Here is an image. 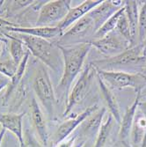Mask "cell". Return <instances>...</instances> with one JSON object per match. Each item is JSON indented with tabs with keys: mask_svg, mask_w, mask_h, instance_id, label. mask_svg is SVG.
<instances>
[{
	"mask_svg": "<svg viewBox=\"0 0 146 147\" xmlns=\"http://www.w3.org/2000/svg\"><path fill=\"white\" fill-rule=\"evenodd\" d=\"M10 84V78L6 77H0V92L4 88H7Z\"/></svg>",
	"mask_w": 146,
	"mask_h": 147,
	"instance_id": "obj_30",
	"label": "cell"
},
{
	"mask_svg": "<svg viewBox=\"0 0 146 147\" xmlns=\"http://www.w3.org/2000/svg\"><path fill=\"white\" fill-rule=\"evenodd\" d=\"M95 69L97 75L110 89L132 87L138 92L146 86V76L143 73H127L124 71Z\"/></svg>",
	"mask_w": 146,
	"mask_h": 147,
	"instance_id": "obj_3",
	"label": "cell"
},
{
	"mask_svg": "<svg viewBox=\"0 0 146 147\" xmlns=\"http://www.w3.org/2000/svg\"><path fill=\"white\" fill-rule=\"evenodd\" d=\"M101 2L102 0H86V1H84L77 6L71 8L68 14L66 15L62 22L59 23L57 26L61 29L63 34H64L73 24L85 16L88 12L98 6Z\"/></svg>",
	"mask_w": 146,
	"mask_h": 147,
	"instance_id": "obj_11",
	"label": "cell"
},
{
	"mask_svg": "<svg viewBox=\"0 0 146 147\" xmlns=\"http://www.w3.org/2000/svg\"><path fill=\"white\" fill-rule=\"evenodd\" d=\"M71 10V1H47L39 11L35 26H57Z\"/></svg>",
	"mask_w": 146,
	"mask_h": 147,
	"instance_id": "obj_5",
	"label": "cell"
},
{
	"mask_svg": "<svg viewBox=\"0 0 146 147\" xmlns=\"http://www.w3.org/2000/svg\"><path fill=\"white\" fill-rule=\"evenodd\" d=\"M85 141H81V142H79V143H76L75 146L74 147H82V145L84 144Z\"/></svg>",
	"mask_w": 146,
	"mask_h": 147,
	"instance_id": "obj_36",
	"label": "cell"
},
{
	"mask_svg": "<svg viewBox=\"0 0 146 147\" xmlns=\"http://www.w3.org/2000/svg\"><path fill=\"white\" fill-rule=\"evenodd\" d=\"M14 36L21 40L31 54L39 59L43 64L53 70L55 72H59L63 68L62 53L57 44H53L48 40L34 37L32 35L11 33Z\"/></svg>",
	"mask_w": 146,
	"mask_h": 147,
	"instance_id": "obj_2",
	"label": "cell"
},
{
	"mask_svg": "<svg viewBox=\"0 0 146 147\" xmlns=\"http://www.w3.org/2000/svg\"><path fill=\"white\" fill-rule=\"evenodd\" d=\"M10 26H18V25L14 24V23H11L10 21H7L3 18H0V37L4 38V39H7L8 35H9L7 28Z\"/></svg>",
	"mask_w": 146,
	"mask_h": 147,
	"instance_id": "obj_28",
	"label": "cell"
},
{
	"mask_svg": "<svg viewBox=\"0 0 146 147\" xmlns=\"http://www.w3.org/2000/svg\"><path fill=\"white\" fill-rule=\"evenodd\" d=\"M106 112H107L106 108L99 109L95 113H94L85 120L83 123L84 124L82 128V133L84 136H90L91 138H94L98 134L99 129L103 123V118Z\"/></svg>",
	"mask_w": 146,
	"mask_h": 147,
	"instance_id": "obj_20",
	"label": "cell"
},
{
	"mask_svg": "<svg viewBox=\"0 0 146 147\" xmlns=\"http://www.w3.org/2000/svg\"><path fill=\"white\" fill-rule=\"evenodd\" d=\"M33 89L35 94L45 108L47 114L51 116L54 114V108L57 102L56 93L52 82L45 67L41 64L38 66L33 80Z\"/></svg>",
	"mask_w": 146,
	"mask_h": 147,
	"instance_id": "obj_4",
	"label": "cell"
},
{
	"mask_svg": "<svg viewBox=\"0 0 146 147\" xmlns=\"http://www.w3.org/2000/svg\"><path fill=\"white\" fill-rule=\"evenodd\" d=\"M19 64H17L12 58L6 57L3 60H0V74H3L8 78H11L15 75Z\"/></svg>",
	"mask_w": 146,
	"mask_h": 147,
	"instance_id": "obj_25",
	"label": "cell"
},
{
	"mask_svg": "<svg viewBox=\"0 0 146 147\" xmlns=\"http://www.w3.org/2000/svg\"><path fill=\"white\" fill-rule=\"evenodd\" d=\"M99 109L97 105H92L86 109H85L80 114L77 115L75 117H71L68 120L64 121L57 129L55 136H54V142L55 144H57L58 143L62 142L63 140L66 139L70 137V135L76 129V128L83 123L85 120L91 116L94 113H95Z\"/></svg>",
	"mask_w": 146,
	"mask_h": 147,
	"instance_id": "obj_9",
	"label": "cell"
},
{
	"mask_svg": "<svg viewBox=\"0 0 146 147\" xmlns=\"http://www.w3.org/2000/svg\"><path fill=\"white\" fill-rule=\"evenodd\" d=\"M7 31L9 34H23L45 40L62 37L63 34L58 26H28H28H10L7 28Z\"/></svg>",
	"mask_w": 146,
	"mask_h": 147,
	"instance_id": "obj_12",
	"label": "cell"
},
{
	"mask_svg": "<svg viewBox=\"0 0 146 147\" xmlns=\"http://www.w3.org/2000/svg\"><path fill=\"white\" fill-rule=\"evenodd\" d=\"M82 147H94V139H90L88 141H85Z\"/></svg>",
	"mask_w": 146,
	"mask_h": 147,
	"instance_id": "obj_32",
	"label": "cell"
},
{
	"mask_svg": "<svg viewBox=\"0 0 146 147\" xmlns=\"http://www.w3.org/2000/svg\"><path fill=\"white\" fill-rule=\"evenodd\" d=\"M0 41H2V42L7 43V42H9V40H8V39H4V38H1V37H0Z\"/></svg>",
	"mask_w": 146,
	"mask_h": 147,
	"instance_id": "obj_37",
	"label": "cell"
},
{
	"mask_svg": "<svg viewBox=\"0 0 146 147\" xmlns=\"http://www.w3.org/2000/svg\"><path fill=\"white\" fill-rule=\"evenodd\" d=\"M125 4V3H124ZM125 11V7L124 5L120 9L118 10L114 15H112L107 21H106L100 28L96 31V33L94 34V39H100L104 37L105 35H107L108 34L111 33L112 31L115 30V28L117 26L118 20L120 19V17L122 15V13Z\"/></svg>",
	"mask_w": 146,
	"mask_h": 147,
	"instance_id": "obj_22",
	"label": "cell"
},
{
	"mask_svg": "<svg viewBox=\"0 0 146 147\" xmlns=\"http://www.w3.org/2000/svg\"><path fill=\"white\" fill-rule=\"evenodd\" d=\"M114 121V117L109 114L107 120L102 123L99 129L96 140L94 142V147H105L106 144L108 142V139L109 138L110 133L112 131Z\"/></svg>",
	"mask_w": 146,
	"mask_h": 147,
	"instance_id": "obj_23",
	"label": "cell"
},
{
	"mask_svg": "<svg viewBox=\"0 0 146 147\" xmlns=\"http://www.w3.org/2000/svg\"><path fill=\"white\" fill-rule=\"evenodd\" d=\"M138 109H140L142 115L146 118V101H143V102H139L138 104Z\"/></svg>",
	"mask_w": 146,
	"mask_h": 147,
	"instance_id": "obj_31",
	"label": "cell"
},
{
	"mask_svg": "<svg viewBox=\"0 0 146 147\" xmlns=\"http://www.w3.org/2000/svg\"><path fill=\"white\" fill-rule=\"evenodd\" d=\"M5 132L6 130L5 129H1V130H0V147H1V144H2V142H3V138L5 135Z\"/></svg>",
	"mask_w": 146,
	"mask_h": 147,
	"instance_id": "obj_33",
	"label": "cell"
},
{
	"mask_svg": "<svg viewBox=\"0 0 146 147\" xmlns=\"http://www.w3.org/2000/svg\"><path fill=\"white\" fill-rule=\"evenodd\" d=\"M92 47H94L101 54L112 57L121 54L129 48H130V43L125 40L120 34L115 30L108 34L102 38L94 39L91 42Z\"/></svg>",
	"mask_w": 146,
	"mask_h": 147,
	"instance_id": "obj_8",
	"label": "cell"
},
{
	"mask_svg": "<svg viewBox=\"0 0 146 147\" xmlns=\"http://www.w3.org/2000/svg\"><path fill=\"white\" fill-rule=\"evenodd\" d=\"M76 136H72V137H69L66 139L63 140L62 142L58 143L57 144H56L55 147H74V144L75 143V140H76Z\"/></svg>",
	"mask_w": 146,
	"mask_h": 147,
	"instance_id": "obj_29",
	"label": "cell"
},
{
	"mask_svg": "<svg viewBox=\"0 0 146 147\" xmlns=\"http://www.w3.org/2000/svg\"><path fill=\"white\" fill-rule=\"evenodd\" d=\"M143 55L146 57V39H145L144 42L143 43Z\"/></svg>",
	"mask_w": 146,
	"mask_h": 147,
	"instance_id": "obj_35",
	"label": "cell"
},
{
	"mask_svg": "<svg viewBox=\"0 0 146 147\" xmlns=\"http://www.w3.org/2000/svg\"><path fill=\"white\" fill-rule=\"evenodd\" d=\"M141 98V91L137 92V98L130 107L127 109L125 114L122 117V121L120 123V130H119V138L121 142H126L129 138V136L132 130L133 123L135 121L136 114L138 109V104Z\"/></svg>",
	"mask_w": 146,
	"mask_h": 147,
	"instance_id": "obj_15",
	"label": "cell"
},
{
	"mask_svg": "<svg viewBox=\"0 0 146 147\" xmlns=\"http://www.w3.org/2000/svg\"><path fill=\"white\" fill-rule=\"evenodd\" d=\"M94 32L95 34V26L92 19L88 15V13L84 16L82 19L77 20L75 24H73L71 28L66 31L62 37L68 38H79L85 37L90 33Z\"/></svg>",
	"mask_w": 146,
	"mask_h": 147,
	"instance_id": "obj_16",
	"label": "cell"
},
{
	"mask_svg": "<svg viewBox=\"0 0 146 147\" xmlns=\"http://www.w3.org/2000/svg\"><path fill=\"white\" fill-rule=\"evenodd\" d=\"M58 45L63 57V74L59 88L68 92L76 78L80 73L85 58L92 48L91 42H81L70 46Z\"/></svg>",
	"mask_w": 146,
	"mask_h": 147,
	"instance_id": "obj_1",
	"label": "cell"
},
{
	"mask_svg": "<svg viewBox=\"0 0 146 147\" xmlns=\"http://www.w3.org/2000/svg\"><path fill=\"white\" fill-rule=\"evenodd\" d=\"M138 44H143L146 39V1L142 3L138 16Z\"/></svg>",
	"mask_w": 146,
	"mask_h": 147,
	"instance_id": "obj_24",
	"label": "cell"
},
{
	"mask_svg": "<svg viewBox=\"0 0 146 147\" xmlns=\"http://www.w3.org/2000/svg\"><path fill=\"white\" fill-rule=\"evenodd\" d=\"M94 72H96V69L92 63L87 64L84 68L69 93L67 104H66V108L63 112L64 116H67L76 106L80 104L85 99L90 90Z\"/></svg>",
	"mask_w": 146,
	"mask_h": 147,
	"instance_id": "obj_6",
	"label": "cell"
},
{
	"mask_svg": "<svg viewBox=\"0 0 146 147\" xmlns=\"http://www.w3.org/2000/svg\"><path fill=\"white\" fill-rule=\"evenodd\" d=\"M7 39L9 40V43H10L9 50H10L11 57L17 64H20L23 57H25L28 49H25V45L21 40L14 36L11 33L9 34Z\"/></svg>",
	"mask_w": 146,
	"mask_h": 147,
	"instance_id": "obj_21",
	"label": "cell"
},
{
	"mask_svg": "<svg viewBox=\"0 0 146 147\" xmlns=\"http://www.w3.org/2000/svg\"><path fill=\"white\" fill-rule=\"evenodd\" d=\"M30 109H31L32 122L39 136V138L43 145H47L48 141V132L46 119L35 97H33L31 100Z\"/></svg>",
	"mask_w": 146,
	"mask_h": 147,
	"instance_id": "obj_14",
	"label": "cell"
},
{
	"mask_svg": "<svg viewBox=\"0 0 146 147\" xmlns=\"http://www.w3.org/2000/svg\"><path fill=\"white\" fill-rule=\"evenodd\" d=\"M96 75H97V73H96ZM97 78H98V82H99L101 94L108 104V107L109 111H110V115L114 117V121L120 124L121 121H122V115H121L120 107H119V103L117 101V99L113 93L112 89H110L107 85H106L105 82L98 75H97Z\"/></svg>",
	"mask_w": 146,
	"mask_h": 147,
	"instance_id": "obj_18",
	"label": "cell"
},
{
	"mask_svg": "<svg viewBox=\"0 0 146 147\" xmlns=\"http://www.w3.org/2000/svg\"><path fill=\"white\" fill-rule=\"evenodd\" d=\"M29 56H30V52L28 50L26 53L25 57H23L22 61L19 64L15 75L10 79V84L7 86L6 92L5 93L4 97H3V103H2L3 106H6L9 103L12 93L17 90V87L20 86V85L21 84L24 74L26 72V66H28V62L29 60Z\"/></svg>",
	"mask_w": 146,
	"mask_h": 147,
	"instance_id": "obj_17",
	"label": "cell"
},
{
	"mask_svg": "<svg viewBox=\"0 0 146 147\" xmlns=\"http://www.w3.org/2000/svg\"><path fill=\"white\" fill-rule=\"evenodd\" d=\"M115 31L120 34L125 40L130 43V46L132 47V39H131V34H130V28H129V24L126 16L125 11L122 13V15L120 17L117 23V26L115 28Z\"/></svg>",
	"mask_w": 146,
	"mask_h": 147,
	"instance_id": "obj_26",
	"label": "cell"
},
{
	"mask_svg": "<svg viewBox=\"0 0 146 147\" xmlns=\"http://www.w3.org/2000/svg\"><path fill=\"white\" fill-rule=\"evenodd\" d=\"M4 43H5V42L0 41V57H1V55H2V51H3V49H4Z\"/></svg>",
	"mask_w": 146,
	"mask_h": 147,
	"instance_id": "obj_34",
	"label": "cell"
},
{
	"mask_svg": "<svg viewBox=\"0 0 146 147\" xmlns=\"http://www.w3.org/2000/svg\"><path fill=\"white\" fill-rule=\"evenodd\" d=\"M144 58L146 57L143 55V44H137L136 46L129 48L117 56L94 61L92 64L97 69L105 70V68L108 67H108H117V66H129L137 64Z\"/></svg>",
	"mask_w": 146,
	"mask_h": 147,
	"instance_id": "obj_7",
	"label": "cell"
},
{
	"mask_svg": "<svg viewBox=\"0 0 146 147\" xmlns=\"http://www.w3.org/2000/svg\"><path fill=\"white\" fill-rule=\"evenodd\" d=\"M25 113H0V125L9 130L18 139L20 147H24L23 117Z\"/></svg>",
	"mask_w": 146,
	"mask_h": 147,
	"instance_id": "obj_13",
	"label": "cell"
},
{
	"mask_svg": "<svg viewBox=\"0 0 146 147\" xmlns=\"http://www.w3.org/2000/svg\"><path fill=\"white\" fill-rule=\"evenodd\" d=\"M24 147H42L34 137V135L29 131V129H26L24 136Z\"/></svg>",
	"mask_w": 146,
	"mask_h": 147,
	"instance_id": "obj_27",
	"label": "cell"
},
{
	"mask_svg": "<svg viewBox=\"0 0 146 147\" xmlns=\"http://www.w3.org/2000/svg\"><path fill=\"white\" fill-rule=\"evenodd\" d=\"M124 3L125 1L122 0H106L88 12V15L94 22L95 30L97 31L112 15L120 10L124 5Z\"/></svg>",
	"mask_w": 146,
	"mask_h": 147,
	"instance_id": "obj_10",
	"label": "cell"
},
{
	"mask_svg": "<svg viewBox=\"0 0 146 147\" xmlns=\"http://www.w3.org/2000/svg\"><path fill=\"white\" fill-rule=\"evenodd\" d=\"M125 13L129 24L130 34L132 39V47L137 45L138 39V16H139V9H138V1H125L124 4Z\"/></svg>",
	"mask_w": 146,
	"mask_h": 147,
	"instance_id": "obj_19",
	"label": "cell"
},
{
	"mask_svg": "<svg viewBox=\"0 0 146 147\" xmlns=\"http://www.w3.org/2000/svg\"><path fill=\"white\" fill-rule=\"evenodd\" d=\"M122 147H129V144H127V142H122Z\"/></svg>",
	"mask_w": 146,
	"mask_h": 147,
	"instance_id": "obj_38",
	"label": "cell"
},
{
	"mask_svg": "<svg viewBox=\"0 0 146 147\" xmlns=\"http://www.w3.org/2000/svg\"><path fill=\"white\" fill-rule=\"evenodd\" d=\"M143 74L146 76V63H145V66H144V68H143Z\"/></svg>",
	"mask_w": 146,
	"mask_h": 147,
	"instance_id": "obj_39",
	"label": "cell"
}]
</instances>
